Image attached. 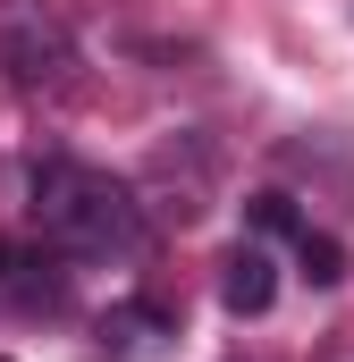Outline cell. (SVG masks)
<instances>
[{
	"instance_id": "cell-1",
	"label": "cell",
	"mask_w": 354,
	"mask_h": 362,
	"mask_svg": "<svg viewBox=\"0 0 354 362\" xmlns=\"http://www.w3.org/2000/svg\"><path fill=\"white\" fill-rule=\"evenodd\" d=\"M25 211H34L42 245H59V253H76V262H118V253L144 245L135 194L118 177H101V169H85V160H42Z\"/></svg>"
},
{
	"instance_id": "cell-2",
	"label": "cell",
	"mask_w": 354,
	"mask_h": 362,
	"mask_svg": "<svg viewBox=\"0 0 354 362\" xmlns=\"http://www.w3.org/2000/svg\"><path fill=\"white\" fill-rule=\"evenodd\" d=\"M0 68L25 93H68L76 85V34L51 0H0Z\"/></svg>"
},
{
	"instance_id": "cell-3",
	"label": "cell",
	"mask_w": 354,
	"mask_h": 362,
	"mask_svg": "<svg viewBox=\"0 0 354 362\" xmlns=\"http://www.w3.org/2000/svg\"><path fill=\"white\" fill-rule=\"evenodd\" d=\"M270 295H278L270 253H262V245H236V253L219 262V303H228L236 320H253V312H270Z\"/></svg>"
},
{
	"instance_id": "cell-4",
	"label": "cell",
	"mask_w": 354,
	"mask_h": 362,
	"mask_svg": "<svg viewBox=\"0 0 354 362\" xmlns=\"http://www.w3.org/2000/svg\"><path fill=\"white\" fill-rule=\"evenodd\" d=\"M161 337H177V320L161 303H110V320H101V354H118V362H144Z\"/></svg>"
},
{
	"instance_id": "cell-5",
	"label": "cell",
	"mask_w": 354,
	"mask_h": 362,
	"mask_svg": "<svg viewBox=\"0 0 354 362\" xmlns=\"http://www.w3.org/2000/svg\"><path fill=\"white\" fill-rule=\"evenodd\" d=\"M295 262H304V278H312V286H338V278H346V245L304 228V236H295Z\"/></svg>"
},
{
	"instance_id": "cell-6",
	"label": "cell",
	"mask_w": 354,
	"mask_h": 362,
	"mask_svg": "<svg viewBox=\"0 0 354 362\" xmlns=\"http://www.w3.org/2000/svg\"><path fill=\"white\" fill-rule=\"evenodd\" d=\"M245 219H253L262 236H304V228H295V202H287V194H253V202H245Z\"/></svg>"
},
{
	"instance_id": "cell-7",
	"label": "cell",
	"mask_w": 354,
	"mask_h": 362,
	"mask_svg": "<svg viewBox=\"0 0 354 362\" xmlns=\"http://www.w3.org/2000/svg\"><path fill=\"white\" fill-rule=\"evenodd\" d=\"M8 270H17V253H8V245H0V295H8Z\"/></svg>"
},
{
	"instance_id": "cell-8",
	"label": "cell",
	"mask_w": 354,
	"mask_h": 362,
	"mask_svg": "<svg viewBox=\"0 0 354 362\" xmlns=\"http://www.w3.org/2000/svg\"><path fill=\"white\" fill-rule=\"evenodd\" d=\"M0 362H8V354H0Z\"/></svg>"
}]
</instances>
